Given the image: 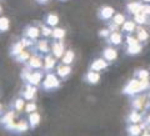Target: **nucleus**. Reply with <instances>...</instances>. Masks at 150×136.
I'll list each match as a JSON object with an SVG mask.
<instances>
[{"label":"nucleus","instance_id":"nucleus-1","mask_svg":"<svg viewBox=\"0 0 150 136\" xmlns=\"http://www.w3.org/2000/svg\"><path fill=\"white\" fill-rule=\"evenodd\" d=\"M148 87H149L148 80H139V79L135 80L134 79V80H130L128 82V85L124 87V94H126V95H135L138 92L144 91Z\"/></svg>","mask_w":150,"mask_h":136},{"label":"nucleus","instance_id":"nucleus-2","mask_svg":"<svg viewBox=\"0 0 150 136\" xmlns=\"http://www.w3.org/2000/svg\"><path fill=\"white\" fill-rule=\"evenodd\" d=\"M60 86V80L55 76V74L53 73H49L48 75L45 76V80L43 81V87L45 90H54V89H58Z\"/></svg>","mask_w":150,"mask_h":136},{"label":"nucleus","instance_id":"nucleus-3","mask_svg":"<svg viewBox=\"0 0 150 136\" xmlns=\"http://www.w3.org/2000/svg\"><path fill=\"white\" fill-rule=\"evenodd\" d=\"M106 68H108V61L105 59H95L90 64V68H89V70H90V71L99 73V71H101V70H104Z\"/></svg>","mask_w":150,"mask_h":136},{"label":"nucleus","instance_id":"nucleus-4","mask_svg":"<svg viewBox=\"0 0 150 136\" xmlns=\"http://www.w3.org/2000/svg\"><path fill=\"white\" fill-rule=\"evenodd\" d=\"M51 50H53V55L55 56V58H62L63 54H64V51H65L63 41L62 40L55 41V43L53 44V46H51Z\"/></svg>","mask_w":150,"mask_h":136},{"label":"nucleus","instance_id":"nucleus-5","mask_svg":"<svg viewBox=\"0 0 150 136\" xmlns=\"http://www.w3.org/2000/svg\"><path fill=\"white\" fill-rule=\"evenodd\" d=\"M108 43L110 45L118 46L123 43V36H121V34L118 31H112V32H110V35L108 36Z\"/></svg>","mask_w":150,"mask_h":136},{"label":"nucleus","instance_id":"nucleus-6","mask_svg":"<svg viewBox=\"0 0 150 136\" xmlns=\"http://www.w3.org/2000/svg\"><path fill=\"white\" fill-rule=\"evenodd\" d=\"M26 80L29 81L30 85H34V86L39 85V84L41 82V80H43V73L41 71H34L33 74H30L29 76H28Z\"/></svg>","mask_w":150,"mask_h":136},{"label":"nucleus","instance_id":"nucleus-7","mask_svg":"<svg viewBox=\"0 0 150 136\" xmlns=\"http://www.w3.org/2000/svg\"><path fill=\"white\" fill-rule=\"evenodd\" d=\"M114 9L110 8V6H104L101 8L99 10V18L101 19V20H109V19H111L112 16H114Z\"/></svg>","mask_w":150,"mask_h":136},{"label":"nucleus","instance_id":"nucleus-8","mask_svg":"<svg viewBox=\"0 0 150 136\" xmlns=\"http://www.w3.org/2000/svg\"><path fill=\"white\" fill-rule=\"evenodd\" d=\"M84 79H85V81L88 84L95 85V84H98L99 80H100V75H99V73H96V71H90V70H89Z\"/></svg>","mask_w":150,"mask_h":136},{"label":"nucleus","instance_id":"nucleus-9","mask_svg":"<svg viewBox=\"0 0 150 136\" xmlns=\"http://www.w3.org/2000/svg\"><path fill=\"white\" fill-rule=\"evenodd\" d=\"M103 56H104V59L106 61L111 63L118 58V53H116V50L114 48H106V49H104V51H103Z\"/></svg>","mask_w":150,"mask_h":136},{"label":"nucleus","instance_id":"nucleus-10","mask_svg":"<svg viewBox=\"0 0 150 136\" xmlns=\"http://www.w3.org/2000/svg\"><path fill=\"white\" fill-rule=\"evenodd\" d=\"M24 34H25V36L28 37V39L34 41L35 39H38V36L40 35V31L36 26H28L25 29V31H24Z\"/></svg>","mask_w":150,"mask_h":136},{"label":"nucleus","instance_id":"nucleus-11","mask_svg":"<svg viewBox=\"0 0 150 136\" xmlns=\"http://www.w3.org/2000/svg\"><path fill=\"white\" fill-rule=\"evenodd\" d=\"M131 105L135 110H143L145 105H146V97L145 96H139V97H135L134 101L131 102Z\"/></svg>","mask_w":150,"mask_h":136},{"label":"nucleus","instance_id":"nucleus-12","mask_svg":"<svg viewBox=\"0 0 150 136\" xmlns=\"http://www.w3.org/2000/svg\"><path fill=\"white\" fill-rule=\"evenodd\" d=\"M28 65H29V68L31 69H40L43 66V60H41L39 56H33L28 60Z\"/></svg>","mask_w":150,"mask_h":136},{"label":"nucleus","instance_id":"nucleus-13","mask_svg":"<svg viewBox=\"0 0 150 136\" xmlns=\"http://www.w3.org/2000/svg\"><path fill=\"white\" fill-rule=\"evenodd\" d=\"M70 73H71V68H70V65L63 64V65H60V66H58V75L60 78H63V79L68 78L70 75Z\"/></svg>","mask_w":150,"mask_h":136},{"label":"nucleus","instance_id":"nucleus-14","mask_svg":"<svg viewBox=\"0 0 150 136\" xmlns=\"http://www.w3.org/2000/svg\"><path fill=\"white\" fill-rule=\"evenodd\" d=\"M40 123V115L38 114L36 111L34 112H31V114L29 115V126H30V129H35L38 125H39Z\"/></svg>","mask_w":150,"mask_h":136},{"label":"nucleus","instance_id":"nucleus-15","mask_svg":"<svg viewBox=\"0 0 150 136\" xmlns=\"http://www.w3.org/2000/svg\"><path fill=\"white\" fill-rule=\"evenodd\" d=\"M14 118H15V112L14 111H8L5 115L3 116L1 119H0V124L4 125V126H6L8 124H10L14 121Z\"/></svg>","mask_w":150,"mask_h":136},{"label":"nucleus","instance_id":"nucleus-16","mask_svg":"<svg viewBox=\"0 0 150 136\" xmlns=\"http://www.w3.org/2000/svg\"><path fill=\"white\" fill-rule=\"evenodd\" d=\"M142 50H143L142 45H140V44H135V45L128 46V49L125 50V53L128 55H138V54L142 53Z\"/></svg>","mask_w":150,"mask_h":136},{"label":"nucleus","instance_id":"nucleus-17","mask_svg":"<svg viewBox=\"0 0 150 136\" xmlns=\"http://www.w3.org/2000/svg\"><path fill=\"white\" fill-rule=\"evenodd\" d=\"M128 134L129 136H139L142 134V128L138 124H130L128 126Z\"/></svg>","mask_w":150,"mask_h":136},{"label":"nucleus","instance_id":"nucleus-18","mask_svg":"<svg viewBox=\"0 0 150 136\" xmlns=\"http://www.w3.org/2000/svg\"><path fill=\"white\" fill-rule=\"evenodd\" d=\"M35 92H36V86L30 85V84H29V85L26 86L25 92H24V97H25V100H33V99H34Z\"/></svg>","mask_w":150,"mask_h":136},{"label":"nucleus","instance_id":"nucleus-19","mask_svg":"<svg viewBox=\"0 0 150 136\" xmlns=\"http://www.w3.org/2000/svg\"><path fill=\"white\" fill-rule=\"evenodd\" d=\"M45 23L49 26H56L59 23V18H58V15H55V14H48V15L45 16Z\"/></svg>","mask_w":150,"mask_h":136},{"label":"nucleus","instance_id":"nucleus-20","mask_svg":"<svg viewBox=\"0 0 150 136\" xmlns=\"http://www.w3.org/2000/svg\"><path fill=\"white\" fill-rule=\"evenodd\" d=\"M128 121H129L130 124H138V123H140V121H142V115H140L137 110L131 111L130 115L128 116Z\"/></svg>","mask_w":150,"mask_h":136},{"label":"nucleus","instance_id":"nucleus-21","mask_svg":"<svg viewBox=\"0 0 150 136\" xmlns=\"http://www.w3.org/2000/svg\"><path fill=\"white\" fill-rule=\"evenodd\" d=\"M74 58H75L74 51H73V50H68L67 53L64 54L62 61H63V64H65V65H70V64L74 61Z\"/></svg>","mask_w":150,"mask_h":136},{"label":"nucleus","instance_id":"nucleus-22","mask_svg":"<svg viewBox=\"0 0 150 136\" xmlns=\"http://www.w3.org/2000/svg\"><path fill=\"white\" fill-rule=\"evenodd\" d=\"M55 66V56H50L48 55L45 58V64H44V68L48 70V71H50V70H53Z\"/></svg>","mask_w":150,"mask_h":136},{"label":"nucleus","instance_id":"nucleus-23","mask_svg":"<svg viewBox=\"0 0 150 136\" xmlns=\"http://www.w3.org/2000/svg\"><path fill=\"white\" fill-rule=\"evenodd\" d=\"M135 29H137V26H135V21L133 20H128V21H124L123 24V30L126 31V32H134Z\"/></svg>","mask_w":150,"mask_h":136},{"label":"nucleus","instance_id":"nucleus-24","mask_svg":"<svg viewBox=\"0 0 150 136\" xmlns=\"http://www.w3.org/2000/svg\"><path fill=\"white\" fill-rule=\"evenodd\" d=\"M24 48H25V46H24V44H23L21 41H19V43H16V44H15V45H14L13 48H11L10 54H11L13 56H14V55H15V56H18L19 54L21 53V51H24Z\"/></svg>","mask_w":150,"mask_h":136},{"label":"nucleus","instance_id":"nucleus-25","mask_svg":"<svg viewBox=\"0 0 150 136\" xmlns=\"http://www.w3.org/2000/svg\"><path fill=\"white\" fill-rule=\"evenodd\" d=\"M51 36L56 40H63L65 37V30L60 29V27H56V29H54L53 32H51Z\"/></svg>","mask_w":150,"mask_h":136},{"label":"nucleus","instance_id":"nucleus-26","mask_svg":"<svg viewBox=\"0 0 150 136\" xmlns=\"http://www.w3.org/2000/svg\"><path fill=\"white\" fill-rule=\"evenodd\" d=\"M148 37H149L148 32L145 31L143 27H138L137 29V39L139 41H145V40H148Z\"/></svg>","mask_w":150,"mask_h":136},{"label":"nucleus","instance_id":"nucleus-27","mask_svg":"<svg viewBox=\"0 0 150 136\" xmlns=\"http://www.w3.org/2000/svg\"><path fill=\"white\" fill-rule=\"evenodd\" d=\"M10 23H9L8 18H0V32H5L9 30Z\"/></svg>","mask_w":150,"mask_h":136},{"label":"nucleus","instance_id":"nucleus-28","mask_svg":"<svg viewBox=\"0 0 150 136\" xmlns=\"http://www.w3.org/2000/svg\"><path fill=\"white\" fill-rule=\"evenodd\" d=\"M124 21H125V16L123 14H114V16H112V24H115L118 26V25H123Z\"/></svg>","mask_w":150,"mask_h":136},{"label":"nucleus","instance_id":"nucleus-29","mask_svg":"<svg viewBox=\"0 0 150 136\" xmlns=\"http://www.w3.org/2000/svg\"><path fill=\"white\" fill-rule=\"evenodd\" d=\"M135 78L139 79V80H148L149 78V71L148 70H144V69H140L135 73Z\"/></svg>","mask_w":150,"mask_h":136},{"label":"nucleus","instance_id":"nucleus-30","mask_svg":"<svg viewBox=\"0 0 150 136\" xmlns=\"http://www.w3.org/2000/svg\"><path fill=\"white\" fill-rule=\"evenodd\" d=\"M140 9H142V5H140L139 3H131V4H129L128 5V10H129V13H131V14H137Z\"/></svg>","mask_w":150,"mask_h":136},{"label":"nucleus","instance_id":"nucleus-31","mask_svg":"<svg viewBox=\"0 0 150 136\" xmlns=\"http://www.w3.org/2000/svg\"><path fill=\"white\" fill-rule=\"evenodd\" d=\"M29 59H30V55H29L28 51H21V53L16 56V61L18 63H24V61H26V60H29Z\"/></svg>","mask_w":150,"mask_h":136},{"label":"nucleus","instance_id":"nucleus-32","mask_svg":"<svg viewBox=\"0 0 150 136\" xmlns=\"http://www.w3.org/2000/svg\"><path fill=\"white\" fill-rule=\"evenodd\" d=\"M38 50L41 53H49V48H48V43L45 40H40L38 43Z\"/></svg>","mask_w":150,"mask_h":136},{"label":"nucleus","instance_id":"nucleus-33","mask_svg":"<svg viewBox=\"0 0 150 136\" xmlns=\"http://www.w3.org/2000/svg\"><path fill=\"white\" fill-rule=\"evenodd\" d=\"M24 106H25L24 99H16L15 102H14V107H15L16 111H21L23 109H24Z\"/></svg>","mask_w":150,"mask_h":136},{"label":"nucleus","instance_id":"nucleus-34","mask_svg":"<svg viewBox=\"0 0 150 136\" xmlns=\"http://www.w3.org/2000/svg\"><path fill=\"white\" fill-rule=\"evenodd\" d=\"M126 43H128V46H130V45L139 44L140 41L137 39V37H134V36H131V35H128V36H126Z\"/></svg>","mask_w":150,"mask_h":136},{"label":"nucleus","instance_id":"nucleus-35","mask_svg":"<svg viewBox=\"0 0 150 136\" xmlns=\"http://www.w3.org/2000/svg\"><path fill=\"white\" fill-rule=\"evenodd\" d=\"M36 110V105L34 104V102H30V104H28L25 106V111L29 112V114H31V112H34Z\"/></svg>","mask_w":150,"mask_h":136},{"label":"nucleus","instance_id":"nucleus-36","mask_svg":"<svg viewBox=\"0 0 150 136\" xmlns=\"http://www.w3.org/2000/svg\"><path fill=\"white\" fill-rule=\"evenodd\" d=\"M51 32H53V30L49 29V27H45V26L41 27V34L44 36H51Z\"/></svg>","mask_w":150,"mask_h":136},{"label":"nucleus","instance_id":"nucleus-37","mask_svg":"<svg viewBox=\"0 0 150 136\" xmlns=\"http://www.w3.org/2000/svg\"><path fill=\"white\" fill-rule=\"evenodd\" d=\"M99 35L103 36V37H108V36L110 35V30H109V29H103V30L99 32Z\"/></svg>","mask_w":150,"mask_h":136},{"label":"nucleus","instance_id":"nucleus-38","mask_svg":"<svg viewBox=\"0 0 150 136\" xmlns=\"http://www.w3.org/2000/svg\"><path fill=\"white\" fill-rule=\"evenodd\" d=\"M143 136H150V134H149V132H148V131H145V134H144V135H143Z\"/></svg>","mask_w":150,"mask_h":136},{"label":"nucleus","instance_id":"nucleus-39","mask_svg":"<svg viewBox=\"0 0 150 136\" xmlns=\"http://www.w3.org/2000/svg\"><path fill=\"white\" fill-rule=\"evenodd\" d=\"M38 1H39V3H46L48 0H38Z\"/></svg>","mask_w":150,"mask_h":136},{"label":"nucleus","instance_id":"nucleus-40","mask_svg":"<svg viewBox=\"0 0 150 136\" xmlns=\"http://www.w3.org/2000/svg\"><path fill=\"white\" fill-rule=\"evenodd\" d=\"M1 110H3V106H1V104H0V112H1Z\"/></svg>","mask_w":150,"mask_h":136},{"label":"nucleus","instance_id":"nucleus-41","mask_svg":"<svg viewBox=\"0 0 150 136\" xmlns=\"http://www.w3.org/2000/svg\"><path fill=\"white\" fill-rule=\"evenodd\" d=\"M143 1H145V3H150V0H143Z\"/></svg>","mask_w":150,"mask_h":136},{"label":"nucleus","instance_id":"nucleus-42","mask_svg":"<svg viewBox=\"0 0 150 136\" xmlns=\"http://www.w3.org/2000/svg\"><path fill=\"white\" fill-rule=\"evenodd\" d=\"M0 13H1V6H0Z\"/></svg>","mask_w":150,"mask_h":136},{"label":"nucleus","instance_id":"nucleus-43","mask_svg":"<svg viewBox=\"0 0 150 136\" xmlns=\"http://www.w3.org/2000/svg\"><path fill=\"white\" fill-rule=\"evenodd\" d=\"M149 99H150V94H149Z\"/></svg>","mask_w":150,"mask_h":136},{"label":"nucleus","instance_id":"nucleus-44","mask_svg":"<svg viewBox=\"0 0 150 136\" xmlns=\"http://www.w3.org/2000/svg\"><path fill=\"white\" fill-rule=\"evenodd\" d=\"M149 130H150V126H149Z\"/></svg>","mask_w":150,"mask_h":136}]
</instances>
